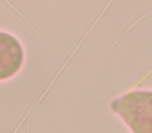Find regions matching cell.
I'll list each match as a JSON object with an SVG mask.
<instances>
[{"instance_id": "2", "label": "cell", "mask_w": 152, "mask_h": 133, "mask_svg": "<svg viewBox=\"0 0 152 133\" xmlns=\"http://www.w3.org/2000/svg\"><path fill=\"white\" fill-rule=\"evenodd\" d=\"M24 63V50L14 36L0 31V80L16 75Z\"/></svg>"}, {"instance_id": "1", "label": "cell", "mask_w": 152, "mask_h": 133, "mask_svg": "<svg viewBox=\"0 0 152 133\" xmlns=\"http://www.w3.org/2000/svg\"><path fill=\"white\" fill-rule=\"evenodd\" d=\"M110 109L132 133H152V91L134 89L110 102Z\"/></svg>"}]
</instances>
